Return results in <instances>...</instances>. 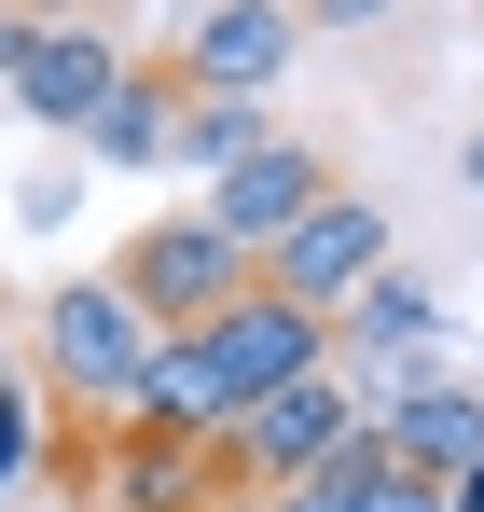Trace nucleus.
Instances as JSON below:
<instances>
[{
  "instance_id": "nucleus-1",
  "label": "nucleus",
  "mask_w": 484,
  "mask_h": 512,
  "mask_svg": "<svg viewBox=\"0 0 484 512\" xmlns=\"http://www.w3.org/2000/svg\"><path fill=\"white\" fill-rule=\"evenodd\" d=\"M153 305L125 291V277H70V291H42V388L70 402V416H125L139 402V374H153Z\"/></svg>"
},
{
  "instance_id": "nucleus-2",
  "label": "nucleus",
  "mask_w": 484,
  "mask_h": 512,
  "mask_svg": "<svg viewBox=\"0 0 484 512\" xmlns=\"http://www.w3.org/2000/svg\"><path fill=\"white\" fill-rule=\"evenodd\" d=\"M111 277H125L139 305H153V333H194V319H222L236 291H263V250H249L236 222H208V208H180V222H139Z\"/></svg>"
},
{
  "instance_id": "nucleus-3",
  "label": "nucleus",
  "mask_w": 484,
  "mask_h": 512,
  "mask_svg": "<svg viewBox=\"0 0 484 512\" xmlns=\"http://www.w3.org/2000/svg\"><path fill=\"white\" fill-rule=\"evenodd\" d=\"M360 416H374V402H360V388H346V360H332V374L263 388V402L222 429V457H236V485H249V499H263V485H305V471H319V457H332Z\"/></svg>"
},
{
  "instance_id": "nucleus-4",
  "label": "nucleus",
  "mask_w": 484,
  "mask_h": 512,
  "mask_svg": "<svg viewBox=\"0 0 484 512\" xmlns=\"http://www.w3.org/2000/svg\"><path fill=\"white\" fill-rule=\"evenodd\" d=\"M263 277H277V291H291V305H319V319H346V305H360V291H374V277H388V208H374V194H346V180H332L319 208H305V222H291V236H277V250H263Z\"/></svg>"
},
{
  "instance_id": "nucleus-5",
  "label": "nucleus",
  "mask_w": 484,
  "mask_h": 512,
  "mask_svg": "<svg viewBox=\"0 0 484 512\" xmlns=\"http://www.w3.org/2000/svg\"><path fill=\"white\" fill-rule=\"evenodd\" d=\"M291 56H305V0H194V14H180V84L263 97Z\"/></svg>"
},
{
  "instance_id": "nucleus-6",
  "label": "nucleus",
  "mask_w": 484,
  "mask_h": 512,
  "mask_svg": "<svg viewBox=\"0 0 484 512\" xmlns=\"http://www.w3.org/2000/svg\"><path fill=\"white\" fill-rule=\"evenodd\" d=\"M14 97H28V125L83 139V125L125 97V42H111V28H83V14H42V28H28V56H14Z\"/></svg>"
},
{
  "instance_id": "nucleus-7",
  "label": "nucleus",
  "mask_w": 484,
  "mask_h": 512,
  "mask_svg": "<svg viewBox=\"0 0 484 512\" xmlns=\"http://www.w3.org/2000/svg\"><path fill=\"white\" fill-rule=\"evenodd\" d=\"M97 471H111V512H208L236 457H222V429H139V416H111Z\"/></svg>"
},
{
  "instance_id": "nucleus-8",
  "label": "nucleus",
  "mask_w": 484,
  "mask_h": 512,
  "mask_svg": "<svg viewBox=\"0 0 484 512\" xmlns=\"http://www.w3.org/2000/svg\"><path fill=\"white\" fill-rule=\"evenodd\" d=\"M319 194H332V153H319V139H249V153L208 180L194 208H208V222H236L249 250H277V236H291V222H305Z\"/></svg>"
},
{
  "instance_id": "nucleus-9",
  "label": "nucleus",
  "mask_w": 484,
  "mask_h": 512,
  "mask_svg": "<svg viewBox=\"0 0 484 512\" xmlns=\"http://www.w3.org/2000/svg\"><path fill=\"white\" fill-rule=\"evenodd\" d=\"M374 429H388V457H402V471L457 485V471L484 457V388H457V374H415V388H402Z\"/></svg>"
},
{
  "instance_id": "nucleus-10",
  "label": "nucleus",
  "mask_w": 484,
  "mask_h": 512,
  "mask_svg": "<svg viewBox=\"0 0 484 512\" xmlns=\"http://www.w3.org/2000/svg\"><path fill=\"white\" fill-rule=\"evenodd\" d=\"M180 97H194L180 70H125V97L83 125V153H97V167H139V180H153L166 153H180Z\"/></svg>"
},
{
  "instance_id": "nucleus-11",
  "label": "nucleus",
  "mask_w": 484,
  "mask_h": 512,
  "mask_svg": "<svg viewBox=\"0 0 484 512\" xmlns=\"http://www.w3.org/2000/svg\"><path fill=\"white\" fill-rule=\"evenodd\" d=\"M249 139H277V111H263V97H222V84H194V97H180V153H166V167H180L194 194H208V180L236 167Z\"/></svg>"
},
{
  "instance_id": "nucleus-12",
  "label": "nucleus",
  "mask_w": 484,
  "mask_h": 512,
  "mask_svg": "<svg viewBox=\"0 0 484 512\" xmlns=\"http://www.w3.org/2000/svg\"><path fill=\"white\" fill-rule=\"evenodd\" d=\"M42 471V402H28V374H0V499Z\"/></svg>"
},
{
  "instance_id": "nucleus-13",
  "label": "nucleus",
  "mask_w": 484,
  "mask_h": 512,
  "mask_svg": "<svg viewBox=\"0 0 484 512\" xmlns=\"http://www.w3.org/2000/svg\"><path fill=\"white\" fill-rule=\"evenodd\" d=\"M249 512H346V485H332V471H305V485H263Z\"/></svg>"
},
{
  "instance_id": "nucleus-14",
  "label": "nucleus",
  "mask_w": 484,
  "mask_h": 512,
  "mask_svg": "<svg viewBox=\"0 0 484 512\" xmlns=\"http://www.w3.org/2000/svg\"><path fill=\"white\" fill-rule=\"evenodd\" d=\"M402 0H305V28H388Z\"/></svg>"
},
{
  "instance_id": "nucleus-15",
  "label": "nucleus",
  "mask_w": 484,
  "mask_h": 512,
  "mask_svg": "<svg viewBox=\"0 0 484 512\" xmlns=\"http://www.w3.org/2000/svg\"><path fill=\"white\" fill-rule=\"evenodd\" d=\"M28 28H42V14H28V0H0V84H14V56H28Z\"/></svg>"
},
{
  "instance_id": "nucleus-16",
  "label": "nucleus",
  "mask_w": 484,
  "mask_h": 512,
  "mask_svg": "<svg viewBox=\"0 0 484 512\" xmlns=\"http://www.w3.org/2000/svg\"><path fill=\"white\" fill-rule=\"evenodd\" d=\"M443 512H484V457H471V471H457V485H443Z\"/></svg>"
},
{
  "instance_id": "nucleus-17",
  "label": "nucleus",
  "mask_w": 484,
  "mask_h": 512,
  "mask_svg": "<svg viewBox=\"0 0 484 512\" xmlns=\"http://www.w3.org/2000/svg\"><path fill=\"white\" fill-rule=\"evenodd\" d=\"M471 180H484V125H471Z\"/></svg>"
},
{
  "instance_id": "nucleus-18",
  "label": "nucleus",
  "mask_w": 484,
  "mask_h": 512,
  "mask_svg": "<svg viewBox=\"0 0 484 512\" xmlns=\"http://www.w3.org/2000/svg\"><path fill=\"white\" fill-rule=\"evenodd\" d=\"M28 14H70V0H28Z\"/></svg>"
}]
</instances>
